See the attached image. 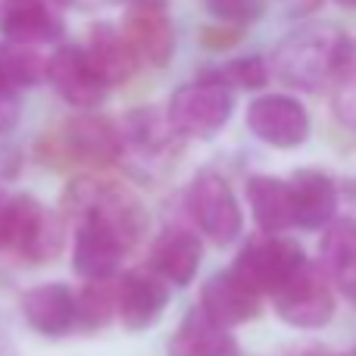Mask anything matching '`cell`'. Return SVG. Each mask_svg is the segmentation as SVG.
<instances>
[{
  "instance_id": "cell-1",
  "label": "cell",
  "mask_w": 356,
  "mask_h": 356,
  "mask_svg": "<svg viewBox=\"0 0 356 356\" xmlns=\"http://www.w3.org/2000/svg\"><path fill=\"white\" fill-rule=\"evenodd\" d=\"M63 216L75 219L72 269L85 282L116 278L147 225L144 203L129 184L94 172L66 184Z\"/></svg>"
},
{
  "instance_id": "cell-2",
  "label": "cell",
  "mask_w": 356,
  "mask_h": 356,
  "mask_svg": "<svg viewBox=\"0 0 356 356\" xmlns=\"http://www.w3.org/2000/svg\"><path fill=\"white\" fill-rule=\"evenodd\" d=\"M341 41H344V35L338 29H328V25L300 29L278 44L275 56H272V69L278 79L288 81L297 91H325L334 81Z\"/></svg>"
},
{
  "instance_id": "cell-3",
  "label": "cell",
  "mask_w": 356,
  "mask_h": 356,
  "mask_svg": "<svg viewBox=\"0 0 356 356\" xmlns=\"http://www.w3.org/2000/svg\"><path fill=\"white\" fill-rule=\"evenodd\" d=\"M275 316L294 332H322L338 313V291L332 288L316 263H303L282 288L272 294Z\"/></svg>"
},
{
  "instance_id": "cell-4",
  "label": "cell",
  "mask_w": 356,
  "mask_h": 356,
  "mask_svg": "<svg viewBox=\"0 0 356 356\" xmlns=\"http://www.w3.org/2000/svg\"><path fill=\"white\" fill-rule=\"evenodd\" d=\"M184 209L203 238L213 241L216 247H232L241 238L244 216H241L238 197H234L232 184L213 169H203L191 178L188 191H184Z\"/></svg>"
},
{
  "instance_id": "cell-5",
  "label": "cell",
  "mask_w": 356,
  "mask_h": 356,
  "mask_svg": "<svg viewBox=\"0 0 356 356\" xmlns=\"http://www.w3.org/2000/svg\"><path fill=\"white\" fill-rule=\"evenodd\" d=\"M232 91L216 85L209 75H200L191 85H181L169 100L166 119L178 138L209 141L216 138L232 119Z\"/></svg>"
},
{
  "instance_id": "cell-6",
  "label": "cell",
  "mask_w": 356,
  "mask_h": 356,
  "mask_svg": "<svg viewBox=\"0 0 356 356\" xmlns=\"http://www.w3.org/2000/svg\"><path fill=\"white\" fill-rule=\"evenodd\" d=\"M307 263V253L300 244L278 234L247 241L232 263V275L244 282L257 297H272L300 266Z\"/></svg>"
},
{
  "instance_id": "cell-7",
  "label": "cell",
  "mask_w": 356,
  "mask_h": 356,
  "mask_svg": "<svg viewBox=\"0 0 356 356\" xmlns=\"http://www.w3.org/2000/svg\"><path fill=\"white\" fill-rule=\"evenodd\" d=\"M66 244V222L60 213L44 207L31 194L13 197V219H10V244L22 259L35 266L54 263Z\"/></svg>"
},
{
  "instance_id": "cell-8",
  "label": "cell",
  "mask_w": 356,
  "mask_h": 356,
  "mask_svg": "<svg viewBox=\"0 0 356 356\" xmlns=\"http://www.w3.org/2000/svg\"><path fill=\"white\" fill-rule=\"evenodd\" d=\"M56 154L63 160L75 163L81 169H110L122 156V135L119 125H113L106 116L97 113H81V116L69 119L60 131H56Z\"/></svg>"
},
{
  "instance_id": "cell-9",
  "label": "cell",
  "mask_w": 356,
  "mask_h": 356,
  "mask_svg": "<svg viewBox=\"0 0 356 356\" xmlns=\"http://www.w3.org/2000/svg\"><path fill=\"white\" fill-rule=\"evenodd\" d=\"M247 129L269 147L294 150L309 138V113L297 97L263 94L247 106Z\"/></svg>"
},
{
  "instance_id": "cell-10",
  "label": "cell",
  "mask_w": 356,
  "mask_h": 356,
  "mask_svg": "<svg viewBox=\"0 0 356 356\" xmlns=\"http://www.w3.org/2000/svg\"><path fill=\"white\" fill-rule=\"evenodd\" d=\"M169 288L154 272H119L116 282V322L129 334H144L169 309Z\"/></svg>"
},
{
  "instance_id": "cell-11",
  "label": "cell",
  "mask_w": 356,
  "mask_h": 356,
  "mask_svg": "<svg viewBox=\"0 0 356 356\" xmlns=\"http://www.w3.org/2000/svg\"><path fill=\"white\" fill-rule=\"evenodd\" d=\"M44 79L50 81V88H54L69 106L88 110V113L104 104L106 91H110V88L94 75V69L88 66L85 54H81V47H75V44H60V47L44 60Z\"/></svg>"
},
{
  "instance_id": "cell-12",
  "label": "cell",
  "mask_w": 356,
  "mask_h": 356,
  "mask_svg": "<svg viewBox=\"0 0 356 356\" xmlns=\"http://www.w3.org/2000/svg\"><path fill=\"white\" fill-rule=\"evenodd\" d=\"M19 313H22L25 325L35 334L47 341L69 338L79 332V313H75V291L63 282H44L35 284L22 294L19 300Z\"/></svg>"
},
{
  "instance_id": "cell-13",
  "label": "cell",
  "mask_w": 356,
  "mask_h": 356,
  "mask_svg": "<svg viewBox=\"0 0 356 356\" xmlns=\"http://www.w3.org/2000/svg\"><path fill=\"white\" fill-rule=\"evenodd\" d=\"M197 309H200L209 322H216L219 328L234 332V328H244L257 319L259 309H263V297H257L244 282H238V278L225 269L203 282Z\"/></svg>"
},
{
  "instance_id": "cell-14",
  "label": "cell",
  "mask_w": 356,
  "mask_h": 356,
  "mask_svg": "<svg viewBox=\"0 0 356 356\" xmlns=\"http://www.w3.org/2000/svg\"><path fill=\"white\" fill-rule=\"evenodd\" d=\"M203 263V244L191 228L169 225L150 247L147 272H154L166 288H188Z\"/></svg>"
},
{
  "instance_id": "cell-15",
  "label": "cell",
  "mask_w": 356,
  "mask_h": 356,
  "mask_svg": "<svg viewBox=\"0 0 356 356\" xmlns=\"http://www.w3.org/2000/svg\"><path fill=\"white\" fill-rule=\"evenodd\" d=\"M0 35L6 44H19V47L56 44L63 38V19L47 0H3Z\"/></svg>"
},
{
  "instance_id": "cell-16",
  "label": "cell",
  "mask_w": 356,
  "mask_h": 356,
  "mask_svg": "<svg viewBox=\"0 0 356 356\" xmlns=\"http://www.w3.org/2000/svg\"><path fill=\"white\" fill-rule=\"evenodd\" d=\"M81 54H85L88 66L94 69V75H97L106 88L125 85V81L138 72V66H141V60H138L135 50H131V44L122 38V31L113 29V25H104V22L91 25Z\"/></svg>"
},
{
  "instance_id": "cell-17",
  "label": "cell",
  "mask_w": 356,
  "mask_h": 356,
  "mask_svg": "<svg viewBox=\"0 0 356 356\" xmlns=\"http://www.w3.org/2000/svg\"><path fill=\"white\" fill-rule=\"evenodd\" d=\"M288 188L291 207H294V225L307 228V232H319L338 219V188L325 172L300 169L288 181Z\"/></svg>"
},
{
  "instance_id": "cell-18",
  "label": "cell",
  "mask_w": 356,
  "mask_h": 356,
  "mask_svg": "<svg viewBox=\"0 0 356 356\" xmlns=\"http://www.w3.org/2000/svg\"><path fill=\"white\" fill-rule=\"evenodd\" d=\"M166 356H244L234 341V332H225L209 322L197 307L178 319L166 341Z\"/></svg>"
},
{
  "instance_id": "cell-19",
  "label": "cell",
  "mask_w": 356,
  "mask_h": 356,
  "mask_svg": "<svg viewBox=\"0 0 356 356\" xmlns=\"http://www.w3.org/2000/svg\"><path fill=\"white\" fill-rule=\"evenodd\" d=\"M119 31L141 63L169 66V60L175 56V29L166 10H129Z\"/></svg>"
},
{
  "instance_id": "cell-20",
  "label": "cell",
  "mask_w": 356,
  "mask_h": 356,
  "mask_svg": "<svg viewBox=\"0 0 356 356\" xmlns=\"http://www.w3.org/2000/svg\"><path fill=\"white\" fill-rule=\"evenodd\" d=\"M316 266L332 282V288L341 291V294L356 288V222L353 219H334L325 228L319 244V263Z\"/></svg>"
},
{
  "instance_id": "cell-21",
  "label": "cell",
  "mask_w": 356,
  "mask_h": 356,
  "mask_svg": "<svg viewBox=\"0 0 356 356\" xmlns=\"http://www.w3.org/2000/svg\"><path fill=\"white\" fill-rule=\"evenodd\" d=\"M119 135H122V150L131 147L141 156H166L175 147V131L169 125L166 113L160 106H138L125 116V122L119 125Z\"/></svg>"
},
{
  "instance_id": "cell-22",
  "label": "cell",
  "mask_w": 356,
  "mask_h": 356,
  "mask_svg": "<svg viewBox=\"0 0 356 356\" xmlns=\"http://www.w3.org/2000/svg\"><path fill=\"white\" fill-rule=\"evenodd\" d=\"M247 200H250L253 219L266 234H278L294 225V207H291L288 181L275 175H253L247 181Z\"/></svg>"
},
{
  "instance_id": "cell-23",
  "label": "cell",
  "mask_w": 356,
  "mask_h": 356,
  "mask_svg": "<svg viewBox=\"0 0 356 356\" xmlns=\"http://www.w3.org/2000/svg\"><path fill=\"white\" fill-rule=\"evenodd\" d=\"M116 278L106 282H85L75 291V313H79V332H104L116 322Z\"/></svg>"
},
{
  "instance_id": "cell-24",
  "label": "cell",
  "mask_w": 356,
  "mask_h": 356,
  "mask_svg": "<svg viewBox=\"0 0 356 356\" xmlns=\"http://www.w3.org/2000/svg\"><path fill=\"white\" fill-rule=\"evenodd\" d=\"M0 79L16 91L38 85V81H44V56H38L35 47L0 44Z\"/></svg>"
},
{
  "instance_id": "cell-25",
  "label": "cell",
  "mask_w": 356,
  "mask_h": 356,
  "mask_svg": "<svg viewBox=\"0 0 356 356\" xmlns=\"http://www.w3.org/2000/svg\"><path fill=\"white\" fill-rule=\"evenodd\" d=\"M203 75H209L216 85L228 88V91H234V88H241V91H259L269 81V66H266L263 56H238V60L222 63V66L209 69Z\"/></svg>"
},
{
  "instance_id": "cell-26",
  "label": "cell",
  "mask_w": 356,
  "mask_h": 356,
  "mask_svg": "<svg viewBox=\"0 0 356 356\" xmlns=\"http://www.w3.org/2000/svg\"><path fill=\"white\" fill-rule=\"evenodd\" d=\"M203 10L222 25H253L257 19H263L266 3L263 0H200Z\"/></svg>"
},
{
  "instance_id": "cell-27",
  "label": "cell",
  "mask_w": 356,
  "mask_h": 356,
  "mask_svg": "<svg viewBox=\"0 0 356 356\" xmlns=\"http://www.w3.org/2000/svg\"><path fill=\"white\" fill-rule=\"evenodd\" d=\"M19 113H22V100H19V91L13 85H6L0 79V131L16 129Z\"/></svg>"
},
{
  "instance_id": "cell-28",
  "label": "cell",
  "mask_w": 356,
  "mask_h": 356,
  "mask_svg": "<svg viewBox=\"0 0 356 356\" xmlns=\"http://www.w3.org/2000/svg\"><path fill=\"white\" fill-rule=\"evenodd\" d=\"M10 219H13V197L0 191V247L10 244Z\"/></svg>"
},
{
  "instance_id": "cell-29",
  "label": "cell",
  "mask_w": 356,
  "mask_h": 356,
  "mask_svg": "<svg viewBox=\"0 0 356 356\" xmlns=\"http://www.w3.org/2000/svg\"><path fill=\"white\" fill-rule=\"evenodd\" d=\"M169 0H129V10H166Z\"/></svg>"
},
{
  "instance_id": "cell-30",
  "label": "cell",
  "mask_w": 356,
  "mask_h": 356,
  "mask_svg": "<svg viewBox=\"0 0 356 356\" xmlns=\"http://www.w3.org/2000/svg\"><path fill=\"white\" fill-rule=\"evenodd\" d=\"M297 356H356L353 350H341V353H332V350H322V347H307V350H300Z\"/></svg>"
},
{
  "instance_id": "cell-31",
  "label": "cell",
  "mask_w": 356,
  "mask_h": 356,
  "mask_svg": "<svg viewBox=\"0 0 356 356\" xmlns=\"http://www.w3.org/2000/svg\"><path fill=\"white\" fill-rule=\"evenodd\" d=\"M0 356H19V350H16V344H13L10 338H6L3 332H0Z\"/></svg>"
},
{
  "instance_id": "cell-32",
  "label": "cell",
  "mask_w": 356,
  "mask_h": 356,
  "mask_svg": "<svg viewBox=\"0 0 356 356\" xmlns=\"http://www.w3.org/2000/svg\"><path fill=\"white\" fill-rule=\"evenodd\" d=\"M47 3H50V6H72L75 0H47Z\"/></svg>"
},
{
  "instance_id": "cell-33",
  "label": "cell",
  "mask_w": 356,
  "mask_h": 356,
  "mask_svg": "<svg viewBox=\"0 0 356 356\" xmlns=\"http://www.w3.org/2000/svg\"><path fill=\"white\" fill-rule=\"evenodd\" d=\"M334 3H341V6H347V10H356V0H334Z\"/></svg>"
},
{
  "instance_id": "cell-34",
  "label": "cell",
  "mask_w": 356,
  "mask_h": 356,
  "mask_svg": "<svg viewBox=\"0 0 356 356\" xmlns=\"http://www.w3.org/2000/svg\"><path fill=\"white\" fill-rule=\"evenodd\" d=\"M344 297H347V300H350V303H353V307H356V288H350V291H347V294H344Z\"/></svg>"
},
{
  "instance_id": "cell-35",
  "label": "cell",
  "mask_w": 356,
  "mask_h": 356,
  "mask_svg": "<svg viewBox=\"0 0 356 356\" xmlns=\"http://www.w3.org/2000/svg\"><path fill=\"white\" fill-rule=\"evenodd\" d=\"M353 353H356V347H353Z\"/></svg>"
}]
</instances>
